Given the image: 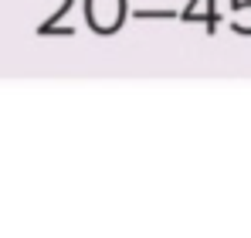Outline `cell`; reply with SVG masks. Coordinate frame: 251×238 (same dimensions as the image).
Masks as SVG:
<instances>
[{
	"label": "cell",
	"instance_id": "obj_1",
	"mask_svg": "<svg viewBox=\"0 0 251 238\" xmlns=\"http://www.w3.org/2000/svg\"><path fill=\"white\" fill-rule=\"evenodd\" d=\"M85 10H88V24L99 34H109L123 24L126 0H85Z\"/></svg>",
	"mask_w": 251,
	"mask_h": 238
}]
</instances>
